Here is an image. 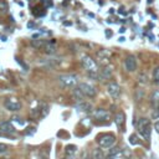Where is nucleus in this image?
<instances>
[{"instance_id":"nucleus-13","label":"nucleus","mask_w":159,"mask_h":159,"mask_svg":"<svg viewBox=\"0 0 159 159\" xmlns=\"http://www.w3.org/2000/svg\"><path fill=\"white\" fill-rule=\"evenodd\" d=\"M114 123L117 124L118 129L124 130L123 127H124V123H125V116H124L123 112H118V113L114 116Z\"/></svg>"},{"instance_id":"nucleus-5","label":"nucleus","mask_w":159,"mask_h":159,"mask_svg":"<svg viewBox=\"0 0 159 159\" xmlns=\"http://www.w3.org/2000/svg\"><path fill=\"white\" fill-rule=\"evenodd\" d=\"M4 107H5L7 111H10V112H17V111L21 109L22 104H21V102H20L17 98H15V97H9V98H6V99L4 101Z\"/></svg>"},{"instance_id":"nucleus-20","label":"nucleus","mask_w":159,"mask_h":159,"mask_svg":"<svg viewBox=\"0 0 159 159\" xmlns=\"http://www.w3.org/2000/svg\"><path fill=\"white\" fill-rule=\"evenodd\" d=\"M31 45H32L34 47H39V48H40V47H45L46 43H45L43 40H34V41L31 42Z\"/></svg>"},{"instance_id":"nucleus-30","label":"nucleus","mask_w":159,"mask_h":159,"mask_svg":"<svg viewBox=\"0 0 159 159\" xmlns=\"http://www.w3.org/2000/svg\"><path fill=\"white\" fill-rule=\"evenodd\" d=\"M65 159H72V158H70V157H66V158H65Z\"/></svg>"},{"instance_id":"nucleus-6","label":"nucleus","mask_w":159,"mask_h":159,"mask_svg":"<svg viewBox=\"0 0 159 159\" xmlns=\"http://www.w3.org/2000/svg\"><path fill=\"white\" fill-rule=\"evenodd\" d=\"M77 88L83 93V96H84V97H89V98H92V97H94V96H96V93H97L96 88H94L92 84H89V83L81 82V83H78Z\"/></svg>"},{"instance_id":"nucleus-18","label":"nucleus","mask_w":159,"mask_h":159,"mask_svg":"<svg viewBox=\"0 0 159 159\" xmlns=\"http://www.w3.org/2000/svg\"><path fill=\"white\" fill-rule=\"evenodd\" d=\"M76 153V145H67L66 147V149H65V154H66V157H70V158H72L73 157V154Z\"/></svg>"},{"instance_id":"nucleus-25","label":"nucleus","mask_w":159,"mask_h":159,"mask_svg":"<svg viewBox=\"0 0 159 159\" xmlns=\"http://www.w3.org/2000/svg\"><path fill=\"white\" fill-rule=\"evenodd\" d=\"M7 150H9V145L0 143V154H4V153H6Z\"/></svg>"},{"instance_id":"nucleus-17","label":"nucleus","mask_w":159,"mask_h":159,"mask_svg":"<svg viewBox=\"0 0 159 159\" xmlns=\"http://www.w3.org/2000/svg\"><path fill=\"white\" fill-rule=\"evenodd\" d=\"M92 159H106V157H104L103 152L99 148H97L92 152Z\"/></svg>"},{"instance_id":"nucleus-28","label":"nucleus","mask_w":159,"mask_h":159,"mask_svg":"<svg viewBox=\"0 0 159 159\" xmlns=\"http://www.w3.org/2000/svg\"><path fill=\"white\" fill-rule=\"evenodd\" d=\"M154 128H155V130H157V132H159V120H157V122H155Z\"/></svg>"},{"instance_id":"nucleus-23","label":"nucleus","mask_w":159,"mask_h":159,"mask_svg":"<svg viewBox=\"0 0 159 159\" xmlns=\"http://www.w3.org/2000/svg\"><path fill=\"white\" fill-rule=\"evenodd\" d=\"M153 78L157 83H159V67H157L154 71H153Z\"/></svg>"},{"instance_id":"nucleus-10","label":"nucleus","mask_w":159,"mask_h":159,"mask_svg":"<svg viewBox=\"0 0 159 159\" xmlns=\"http://www.w3.org/2000/svg\"><path fill=\"white\" fill-rule=\"evenodd\" d=\"M109 57H111V52L107 50H99L97 52V60L103 66H107L109 63Z\"/></svg>"},{"instance_id":"nucleus-24","label":"nucleus","mask_w":159,"mask_h":159,"mask_svg":"<svg viewBox=\"0 0 159 159\" xmlns=\"http://www.w3.org/2000/svg\"><path fill=\"white\" fill-rule=\"evenodd\" d=\"M153 109H154V111H153V114H152V117H153L154 119H157V118H159V106H157V107H154Z\"/></svg>"},{"instance_id":"nucleus-9","label":"nucleus","mask_w":159,"mask_h":159,"mask_svg":"<svg viewBox=\"0 0 159 159\" xmlns=\"http://www.w3.org/2000/svg\"><path fill=\"white\" fill-rule=\"evenodd\" d=\"M16 132L14 124L10 122V120H5V122H1L0 123V133L2 134H14Z\"/></svg>"},{"instance_id":"nucleus-12","label":"nucleus","mask_w":159,"mask_h":159,"mask_svg":"<svg viewBox=\"0 0 159 159\" xmlns=\"http://www.w3.org/2000/svg\"><path fill=\"white\" fill-rule=\"evenodd\" d=\"M93 117L96 119H99V120H108L109 119V112L107 109H103V108H97L93 112Z\"/></svg>"},{"instance_id":"nucleus-7","label":"nucleus","mask_w":159,"mask_h":159,"mask_svg":"<svg viewBox=\"0 0 159 159\" xmlns=\"http://www.w3.org/2000/svg\"><path fill=\"white\" fill-rule=\"evenodd\" d=\"M107 92L113 99H117L120 96V87L118 86L117 82H111L107 84Z\"/></svg>"},{"instance_id":"nucleus-8","label":"nucleus","mask_w":159,"mask_h":159,"mask_svg":"<svg viewBox=\"0 0 159 159\" xmlns=\"http://www.w3.org/2000/svg\"><path fill=\"white\" fill-rule=\"evenodd\" d=\"M48 111H50L48 106L45 104V103H41V104L39 106V108H35V109L32 111V116H34L35 118H37V119H41V118H43V117L47 116Z\"/></svg>"},{"instance_id":"nucleus-19","label":"nucleus","mask_w":159,"mask_h":159,"mask_svg":"<svg viewBox=\"0 0 159 159\" xmlns=\"http://www.w3.org/2000/svg\"><path fill=\"white\" fill-rule=\"evenodd\" d=\"M112 76V70L109 68V67H104L102 71H101V78H104V80H107V78H109Z\"/></svg>"},{"instance_id":"nucleus-21","label":"nucleus","mask_w":159,"mask_h":159,"mask_svg":"<svg viewBox=\"0 0 159 159\" xmlns=\"http://www.w3.org/2000/svg\"><path fill=\"white\" fill-rule=\"evenodd\" d=\"M45 51H46V53H50V55H52V53H55V51H56V47L51 43V45H48V43H46L45 45Z\"/></svg>"},{"instance_id":"nucleus-1","label":"nucleus","mask_w":159,"mask_h":159,"mask_svg":"<svg viewBox=\"0 0 159 159\" xmlns=\"http://www.w3.org/2000/svg\"><path fill=\"white\" fill-rule=\"evenodd\" d=\"M81 63L82 66L84 67V70L87 71L88 76L92 77V78H98V67H97V63L94 62V60L88 56V55H83L81 57Z\"/></svg>"},{"instance_id":"nucleus-3","label":"nucleus","mask_w":159,"mask_h":159,"mask_svg":"<svg viewBox=\"0 0 159 159\" xmlns=\"http://www.w3.org/2000/svg\"><path fill=\"white\" fill-rule=\"evenodd\" d=\"M58 82L65 88H72L75 86H78V80L73 75H62L58 77Z\"/></svg>"},{"instance_id":"nucleus-26","label":"nucleus","mask_w":159,"mask_h":159,"mask_svg":"<svg viewBox=\"0 0 159 159\" xmlns=\"http://www.w3.org/2000/svg\"><path fill=\"white\" fill-rule=\"evenodd\" d=\"M0 10H1L2 12H5V11L7 10V5H6L2 0H0Z\"/></svg>"},{"instance_id":"nucleus-11","label":"nucleus","mask_w":159,"mask_h":159,"mask_svg":"<svg viewBox=\"0 0 159 159\" xmlns=\"http://www.w3.org/2000/svg\"><path fill=\"white\" fill-rule=\"evenodd\" d=\"M124 67H125V70L128 71V72H133V71H135V68H137V60H135V57L134 56H128L125 60H124Z\"/></svg>"},{"instance_id":"nucleus-15","label":"nucleus","mask_w":159,"mask_h":159,"mask_svg":"<svg viewBox=\"0 0 159 159\" xmlns=\"http://www.w3.org/2000/svg\"><path fill=\"white\" fill-rule=\"evenodd\" d=\"M76 108H77L78 111H81V112H91V111H92V104L88 103V102L82 101V102H78V103H77Z\"/></svg>"},{"instance_id":"nucleus-27","label":"nucleus","mask_w":159,"mask_h":159,"mask_svg":"<svg viewBox=\"0 0 159 159\" xmlns=\"http://www.w3.org/2000/svg\"><path fill=\"white\" fill-rule=\"evenodd\" d=\"M139 83H142V84H143V83H147V76H145V75L142 73V75L139 76Z\"/></svg>"},{"instance_id":"nucleus-14","label":"nucleus","mask_w":159,"mask_h":159,"mask_svg":"<svg viewBox=\"0 0 159 159\" xmlns=\"http://www.w3.org/2000/svg\"><path fill=\"white\" fill-rule=\"evenodd\" d=\"M120 154H122V149L118 147H114L109 149V152L106 155V159H114V158H118Z\"/></svg>"},{"instance_id":"nucleus-29","label":"nucleus","mask_w":159,"mask_h":159,"mask_svg":"<svg viewBox=\"0 0 159 159\" xmlns=\"http://www.w3.org/2000/svg\"><path fill=\"white\" fill-rule=\"evenodd\" d=\"M84 159H92V155H86V158Z\"/></svg>"},{"instance_id":"nucleus-22","label":"nucleus","mask_w":159,"mask_h":159,"mask_svg":"<svg viewBox=\"0 0 159 159\" xmlns=\"http://www.w3.org/2000/svg\"><path fill=\"white\" fill-rule=\"evenodd\" d=\"M129 142H130V144H140V143H142V142L138 139V135H135V134H132V135H130Z\"/></svg>"},{"instance_id":"nucleus-4","label":"nucleus","mask_w":159,"mask_h":159,"mask_svg":"<svg viewBox=\"0 0 159 159\" xmlns=\"http://www.w3.org/2000/svg\"><path fill=\"white\" fill-rule=\"evenodd\" d=\"M97 143L102 148H112V145L116 143V137L113 134H101L97 137Z\"/></svg>"},{"instance_id":"nucleus-2","label":"nucleus","mask_w":159,"mask_h":159,"mask_svg":"<svg viewBox=\"0 0 159 159\" xmlns=\"http://www.w3.org/2000/svg\"><path fill=\"white\" fill-rule=\"evenodd\" d=\"M135 127H137V130L139 133V135L145 139V140H149L150 139V134H152V124H150V120L148 118H139L135 123Z\"/></svg>"},{"instance_id":"nucleus-16","label":"nucleus","mask_w":159,"mask_h":159,"mask_svg":"<svg viewBox=\"0 0 159 159\" xmlns=\"http://www.w3.org/2000/svg\"><path fill=\"white\" fill-rule=\"evenodd\" d=\"M72 94H73V98H75L77 102H82V101H83V97H84V96H83V93H82L77 87L73 89Z\"/></svg>"},{"instance_id":"nucleus-31","label":"nucleus","mask_w":159,"mask_h":159,"mask_svg":"<svg viewBox=\"0 0 159 159\" xmlns=\"http://www.w3.org/2000/svg\"><path fill=\"white\" fill-rule=\"evenodd\" d=\"M0 159H7V158H0Z\"/></svg>"}]
</instances>
